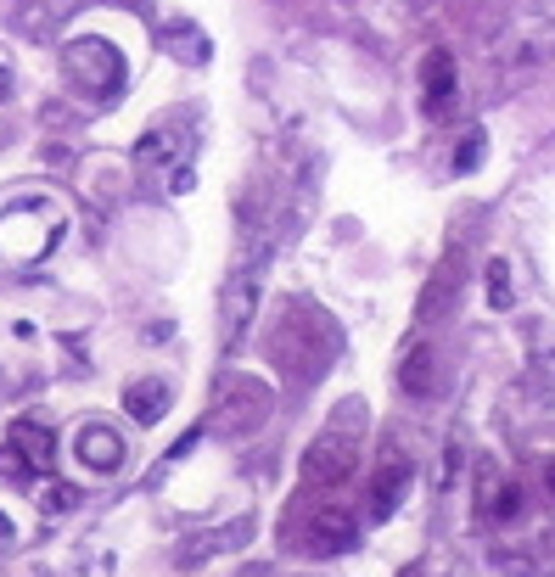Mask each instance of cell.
I'll return each mask as SVG.
<instances>
[{"label":"cell","mask_w":555,"mask_h":577,"mask_svg":"<svg viewBox=\"0 0 555 577\" xmlns=\"http://www.w3.org/2000/svg\"><path fill=\"white\" fill-rule=\"evenodd\" d=\"M62 68H68L73 85L85 90V96H96V101L118 96V90H124V79H129L124 51H118L113 40H101V34H79V40L62 45Z\"/></svg>","instance_id":"obj_2"},{"label":"cell","mask_w":555,"mask_h":577,"mask_svg":"<svg viewBox=\"0 0 555 577\" xmlns=\"http://www.w3.org/2000/svg\"><path fill=\"white\" fill-rule=\"evenodd\" d=\"M460 281H466V253H460V247H449V253H443V264L432 269L427 286H421V303H415V325H438L443 314L455 309Z\"/></svg>","instance_id":"obj_5"},{"label":"cell","mask_w":555,"mask_h":577,"mask_svg":"<svg viewBox=\"0 0 555 577\" xmlns=\"http://www.w3.org/2000/svg\"><path fill=\"white\" fill-rule=\"evenodd\" d=\"M354 471H359V443L348 432L314 437L309 454H303V482H309V488H342Z\"/></svg>","instance_id":"obj_3"},{"label":"cell","mask_w":555,"mask_h":577,"mask_svg":"<svg viewBox=\"0 0 555 577\" xmlns=\"http://www.w3.org/2000/svg\"><path fill=\"white\" fill-rule=\"evenodd\" d=\"M197 443H202V426H191V432H185L180 443H174V449H169V460H185V454L197 449Z\"/></svg>","instance_id":"obj_21"},{"label":"cell","mask_w":555,"mask_h":577,"mask_svg":"<svg viewBox=\"0 0 555 577\" xmlns=\"http://www.w3.org/2000/svg\"><path fill=\"white\" fill-rule=\"evenodd\" d=\"M303 544L314 549V555H348V549L359 544V527L348 510H320V516L309 521V538Z\"/></svg>","instance_id":"obj_13"},{"label":"cell","mask_w":555,"mask_h":577,"mask_svg":"<svg viewBox=\"0 0 555 577\" xmlns=\"http://www.w3.org/2000/svg\"><path fill=\"white\" fill-rule=\"evenodd\" d=\"M12 544H17V527H12V516L0 510V549H12Z\"/></svg>","instance_id":"obj_24"},{"label":"cell","mask_w":555,"mask_h":577,"mask_svg":"<svg viewBox=\"0 0 555 577\" xmlns=\"http://www.w3.org/2000/svg\"><path fill=\"white\" fill-rule=\"evenodd\" d=\"M68 230V213L51 197H17L0 213V258L6 264H40Z\"/></svg>","instance_id":"obj_1"},{"label":"cell","mask_w":555,"mask_h":577,"mask_svg":"<svg viewBox=\"0 0 555 577\" xmlns=\"http://www.w3.org/2000/svg\"><path fill=\"white\" fill-rule=\"evenodd\" d=\"M247 538H253V521L247 516L225 521V527H208V533H197V538H185L180 544V566L185 572H191V566H208L214 555H225V549H242Z\"/></svg>","instance_id":"obj_11"},{"label":"cell","mask_w":555,"mask_h":577,"mask_svg":"<svg viewBox=\"0 0 555 577\" xmlns=\"http://www.w3.org/2000/svg\"><path fill=\"white\" fill-rule=\"evenodd\" d=\"M550 57H555V0L544 17L511 23V40H505V62L511 68H533V62H550Z\"/></svg>","instance_id":"obj_7"},{"label":"cell","mask_w":555,"mask_h":577,"mask_svg":"<svg viewBox=\"0 0 555 577\" xmlns=\"http://www.w3.org/2000/svg\"><path fill=\"white\" fill-rule=\"evenodd\" d=\"M40 505H45V516H62V510L79 505V488H73V482H51V488L40 493Z\"/></svg>","instance_id":"obj_20"},{"label":"cell","mask_w":555,"mask_h":577,"mask_svg":"<svg viewBox=\"0 0 555 577\" xmlns=\"http://www.w3.org/2000/svg\"><path fill=\"white\" fill-rule=\"evenodd\" d=\"M12 443L23 449V460L34 465V477H57V437H51V426L40 421V415H17L12 421Z\"/></svg>","instance_id":"obj_12"},{"label":"cell","mask_w":555,"mask_h":577,"mask_svg":"<svg viewBox=\"0 0 555 577\" xmlns=\"http://www.w3.org/2000/svg\"><path fill=\"white\" fill-rule=\"evenodd\" d=\"M174 409V387L169 381H129L124 387V415L141 426H157Z\"/></svg>","instance_id":"obj_14"},{"label":"cell","mask_w":555,"mask_h":577,"mask_svg":"<svg viewBox=\"0 0 555 577\" xmlns=\"http://www.w3.org/2000/svg\"><path fill=\"white\" fill-rule=\"evenodd\" d=\"M544 488H550V493H555V465H544Z\"/></svg>","instance_id":"obj_26"},{"label":"cell","mask_w":555,"mask_h":577,"mask_svg":"<svg viewBox=\"0 0 555 577\" xmlns=\"http://www.w3.org/2000/svg\"><path fill=\"white\" fill-rule=\"evenodd\" d=\"M483 157H488V135H483V129H466V141L455 146V174L483 169Z\"/></svg>","instance_id":"obj_17"},{"label":"cell","mask_w":555,"mask_h":577,"mask_svg":"<svg viewBox=\"0 0 555 577\" xmlns=\"http://www.w3.org/2000/svg\"><path fill=\"white\" fill-rule=\"evenodd\" d=\"M270 421V387L253 376H236L225 381V393L214 404V421L208 426H225V432H258V426Z\"/></svg>","instance_id":"obj_4"},{"label":"cell","mask_w":555,"mask_h":577,"mask_svg":"<svg viewBox=\"0 0 555 577\" xmlns=\"http://www.w3.org/2000/svg\"><path fill=\"white\" fill-rule=\"evenodd\" d=\"M6 96H12V73L0 68V101H6Z\"/></svg>","instance_id":"obj_25"},{"label":"cell","mask_w":555,"mask_h":577,"mask_svg":"<svg viewBox=\"0 0 555 577\" xmlns=\"http://www.w3.org/2000/svg\"><path fill=\"white\" fill-rule=\"evenodd\" d=\"M258 286H264V269H253V264H242L236 275H230L225 303H219V320H225V348H236V342L247 337V325H253V314H258Z\"/></svg>","instance_id":"obj_6"},{"label":"cell","mask_w":555,"mask_h":577,"mask_svg":"<svg viewBox=\"0 0 555 577\" xmlns=\"http://www.w3.org/2000/svg\"><path fill=\"white\" fill-rule=\"evenodd\" d=\"M455 57L449 51H427V62H421V113L432 118V124H443V118L455 113Z\"/></svg>","instance_id":"obj_8"},{"label":"cell","mask_w":555,"mask_h":577,"mask_svg":"<svg viewBox=\"0 0 555 577\" xmlns=\"http://www.w3.org/2000/svg\"><path fill=\"white\" fill-rule=\"evenodd\" d=\"M180 152H185V124H163V129H152V135H141V146H135L141 169H163V163H174Z\"/></svg>","instance_id":"obj_16"},{"label":"cell","mask_w":555,"mask_h":577,"mask_svg":"<svg viewBox=\"0 0 555 577\" xmlns=\"http://www.w3.org/2000/svg\"><path fill=\"white\" fill-rule=\"evenodd\" d=\"M191 185H197V174H191V169H174V174H169V191H174V197H185Z\"/></svg>","instance_id":"obj_23"},{"label":"cell","mask_w":555,"mask_h":577,"mask_svg":"<svg viewBox=\"0 0 555 577\" xmlns=\"http://www.w3.org/2000/svg\"><path fill=\"white\" fill-rule=\"evenodd\" d=\"M488 309H511V264L488 258Z\"/></svg>","instance_id":"obj_18"},{"label":"cell","mask_w":555,"mask_h":577,"mask_svg":"<svg viewBox=\"0 0 555 577\" xmlns=\"http://www.w3.org/2000/svg\"><path fill=\"white\" fill-rule=\"evenodd\" d=\"M415 465L404 460V449H382V465H376V482H370V521H387L399 510L404 488H410Z\"/></svg>","instance_id":"obj_9"},{"label":"cell","mask_w":555,"mask_h":577,"mask_svg":"<svg viewBox=\"0 0 555 577\" xmlns=\"http://www.w3.org/2000/svg\"><path fill=\"white\" fill-rule=\"evenodd\" d=\"M455 471H460V443H449V454H443V488H449V482H455Z\"/></svg>","instance_id":"obj_22"},{"label":"cell","mask_w":555,"mask_h":577,"mask_svg":"<svg viewBox=\"0 0 555 577\" xmlns=\"http://www.w3.org/2000/svg\"><path fill=\"white\" fill-rule=\"evenodd\" d=\"M0 477L17 482V488H23V482H34V465L23 460V449H17V443H6V449H0Z\"/></svg>","instance_id":"obj_19"},{"label":"cell","mask_w":555,"mask_h":577,"mask_svg":"<svg viewBox=\"0 0 555 577\" xmlns=\"http://www.w3.org/2000/svg\"><path fill=\"white\" fill-rule=\"evenodd\" d=\"M399 387L410 398H432V393H438V353H432L427 342H421V348L399 365Z\"/></svg>","instance_id":"obj_15"},{"label":"cell","mask_w":555,"mask_h":577,"mask_svg":"<svg viewBox=\"0 0 555 577\" xmlns=\"http://www.w3.org/2000/svg\"><path fill=\"white\" fill-rule=\"evenodd\" d=\"M73 454H79L85 471L113 477L118 465H124V437H118L107 421H85V426H79V437H73Z\"/></svg>","instance_id":"obj_10"}]
</instances>
